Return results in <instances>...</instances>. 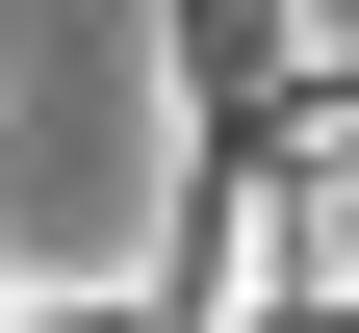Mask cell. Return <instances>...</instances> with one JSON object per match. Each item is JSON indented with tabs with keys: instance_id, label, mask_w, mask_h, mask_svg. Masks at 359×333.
<instances>
[{
	"instance_id": "obj_1",
	"label": "cell",
	"mask_w": 359,
	"mask_h": 333,
	"mask_svg": "<svg viewBox=\"0 0 359 333\" xmlns=\"http://www.w3.org/2000/svg\"><path fill=\"white\" fill-rule=\"evenodd\" d=\"M154 52H180V128H257V103H283V52H308V0H180Z\"/></svg>"
}]
</instances>
